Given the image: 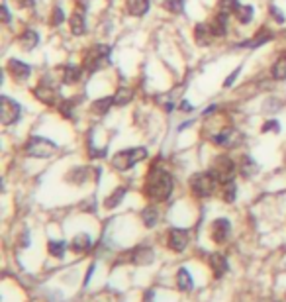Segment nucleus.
Masks as SVG:
<instances>
[{"label": "nucleus", "mask_w": 286, "mask_h": 302, "mask_svg": "<svg viewBox=\"0 0 286 302\" xmlns=\"http://www.w3.org/2000/svg\"><path fill=\"white\" fill-rule=\"evenodd\" d=\"M63 20H65V12H63L61 6H55L53 8V16H51V26H61Z\"/></svg>", "instance_id": "nucleus-37"}, {"label": "nucleus", "mask_w": 286, "mask_h": 302, "mask_svg": "<svg viewBox=\"0 0 286 302\" xmlns=\"http://www.w3.org/2000/svg\"><path fill=\"white\" fill-rule=\"evenodd\" d=\"M83 73H85V67H78V65H65V67H63L61 80H63V85H77L78 80L83 78Z\"/></svg>", "instance_id": "nucleus-15"}, {"label": "nucleus", "mask_w": 286, "mask_h": 302, "mask_svg": "<svg viewBox=\"0 0 286 302\" xmlns=\"http://www.w3.org/2000/svg\"><path fill=\"white\" fill-rule=\"evenodd\" d=\"M47 251L53 255V257H63L67 251V244L65 241H55V239H51L49 244H47Z\"/></svg>", "instance_id": "nucleus-34"}, {"label": "nucleus", "mask_w": 286, "mask_h": 302, "mask_svg": "<svg viewBox=\"0 0 286 302\" xmlns=\"http://www.w3.org/2000/svg\"><path fill=\"white\" fill-rule=\"evenodd\" d=\"M228 18H230V16L218 14V16L212 20L210 28H212V34H214V37H223V35L228 34Z\"/></svg>", "instance_id": "nucleus-20"}, {"label": "nucleus", "mask_w": 286, "mask_h": 302, "mask_svg": "<svg viewBox=\"0 0 286 302\" xmlns=\"http://www.w3.org/2000/svg\"><path fill=\"white\" fill-rule=\"evenodd\" d=\"M271 75H273V78H276V80H284L286 78V55L276 59V63L273 65V69H271Z\"/></svg>", "instance_id": "nucleus-31"}, {"label": "nucleus", "mask_w": 286, "mask_h": 302, "mask_svg": "<svg viewBox=\"0 0 286 302\" xmlns=\"http://www.w3.org/2000/svg\"><path fill=\"white\" fill-rule=\"evenodd\" d=\"M241 137H243L241 132H237V130H233V128H226V130H221L220 134L214 137V144L231 149V147H237L241 144L243 142Z\"/></svg>", "instance_id": "nucleus-10"}, {"label": "nucleus", "mask_w": 286, "mask_h": 302, "mask_svg": "<svg viewBox=\"0 0 286 302\" xmlns=\"http://www.w3.org/2000/svg\"><path fill=\"white\" fill-rule=\"evenodd\" d=\"M26 155L30 157H37V159H47V157H53L57 153V144L47 139L44 135H32L26 144Z\"/></svg>", "instance_id": "nucleus-3"}, {"label": "nucleus", "mask_w": 286, "mask_h": 302, "mask_svg": "<svg viewBox=\"0 0 286 302\" xmlns=\"http://www.w3.org/2000/svg\"><path fill=\"white\" fill-rule=\"evenodd\" d=\"M132 98H133V90L132 89H126V87L118 89V92L114 94L116 106H126L128 102H132Z\"/></svg>", "instance_id": "nucleus-32"}, {"label": "nucleus", "mask_w": 286, "mask_h": 302, "mask_svg": "<svg viewBox=\"0 0 286 302\" xmlns=\"http://www.w3.org/2000/svg\"><path fill=\"white\" fill-rule=\"evenodd\" d=\"M221 194H223V200L228 202V204L235 202V198H237V185H235V180L226 183V185H223V190H221Z\"/></svg>", "instance_id": "nucleus-33"}, {"label": "nucleus", "mask_w": 286, "mask_h": 302, "mask_svg": "<svg viewBox=\"0 0 286 302\" xmlns=\"http://www.w3.org/2000/svg\"><path fill=\"white\" fill-rule=\"evenodd\" d=\"M180 110H182V112H192V110H194V106H192L188 100H182L180 102Z\"/></svg>", "instance_id": "nucleus-42"}, {"label": "nucleus", "mask_w": 286, "mask_h": 302, "mask_svg": "<svg viewBox=\"0 0 286 302\" xmlns=\"http://www.w3.org/2000/svg\"><path fill=\"white\" fill-rule=\"evenodd\" d=\"M33 94H35V98L39 102H44V104H55L57 100V90L53 87H49V85H37L35 90H33Z\"/></svg>", "instance_id": "nucleus-14"}, {"label": "nucleus", "mask_w": 286, "mask_h": 302, "mask_svg": "<svg viewBox=\"0 0 286 302\" xmlns=\"http://www.w3.org/2000/svg\"><path fill=\"white\" fill-rule=\"evenodd\" d=\"M176 287L180 292H190L194 283H192V277H190V271L185 267H180L176 271Z\"/></svg>", "instance_id": "nucleus-17"}, {"label": "nucleus", "mask_w": 286, "mask_h": 302, "mask_svg": "<svg viewBox=\"0 0 286 302\" xmlns=\"http://www.w3.org/2000/svg\"><path fill=\"white\" fill-rule=\"evenodd\" d=\"M218 183L220 180L216 179V175L212 171H202V173H196L190 177V190L198 198H210L218 189Z\"/></svg>", "instance_id": "nucleus-2"}, {"label": "nucleus", "mask_w": 286, "mask_h": 302, "mask_svg": "<svg viewBox=\"0 0 286 302\" xmlns=\"http://www.w3.org/2000/svg\"><path fill=\"white\" fill-rule=\"evenodd\" d=\"M0 12H2V22H4V24L10 22V12H8V8H6V4L0 8Z\"/></svg>", "instance_id": "nucleus-41"}, {"label": "nucleus", "mask_w": 286, "mask_h": 302, "mask_svg": "<svg viewBox=\"0 0 286 302\" xmlns=\"http://www.w3.org/2000/svg\"><path fill=\"white\" fill-rule=\"evenodd\" d=\"M126 192H128V189L126 187H118V189L112 192L110 196L104 200V206L108 208V210H112V208H116V206H120V202L124 200V196H126Z\"/></svg>", "instance_id": "nucleus-26"}, {"label": "nucleus", "mask_w": 286, "mask_h": 302, "mask_svg": "<svg viewBox=\"0 0 286 302\" xmlns=\"http://www.w3.org/2000/svg\"><path fill=\"white\" fill-rule=\"evenodd\" d=\"M271 16H273V20H275L276 24H284L286 22V16H284V12L280 10L278 6H271Z\"/></svg>", "instance_id": "nucleus-39"}, {"label": "nucleus", "mask_w": 286, "mask_h": 302, "mask_svg": "<svg viewBox=\"0 0 286 302\" xmlns=\"http://www.w3.org/2000/svg\"><path fill=\"white\" fill-rule=\"evenodd\" d=\"M273 39V34L267 30V28H263L259 34L255 35L253 39H249V42H243L241 47H261L263 44H267V42H271Z\"/></svg>", "instance_id": "nucleus-24"}, {"label": "nucleus", "mask_w": 286, "mask_h": 302, "mask_svg": "<svg viewBox=\"0 0 286 302\" xmlns=\"http://www.w3.org/2000/svg\"><path fill=\"white\" fill-rule=\"evenodd\" d=\"M239 73H241V67H237V69H235V71H233V73H230V77L226 78V83H223V87H231V85H233V80H235V78L239 77Z\"/></svg>", "instance_id": "nucleus-40"}, {"label": "nucleus", "mask_w": 286, "mask_h": 302, "mask_svg": "<svg viewBox=\"0 0 286 302\" xmlns=\"http://www.w3.org/2000/svg\"><path fill=\"white\" fill-rule=\"evenodd\" d=\"M20 116H22L20 102H16L10 96L2 94V98H0V120H2V124L4 126H12V124H16L20 120Z\"/></svg>", "instance_id": "nucleus-7"}, {"label": "nucleus", "mask_w": 286, "mask_h": 302, "mask_svg": "<svg viewBox=\"0 0 286 302\" xmlns=\"http://www.w3.org/2000/svg\"><path fill=\"white\" fill-rule=\"evenodd\" d=\"M88 179V169L87 167H73L67 175L69 183H75V185H83Z\"/></svg>", "instance_id": "nucleus-27"}, {"label": "nucleus", "mask_w": 286, "mask_h": 302, "mask_svg": "<svg viewBox=\"0 0 286 302\" xmlns=\"http://www.w3.org/2000/svg\"><path fill=\"white\" fill-rule=\"evenodd\" d=\"M237 169H239V173H241L245 179H249V177H253V175H257V173H259V165H257V163H255V161L249 155H243L241 157V161H239Z\"/></svg>", "instance_id": "nucleus-19"}, {"label": "nucleus", "mask_w": 286, "mask_h": 302, "mask_svg": "<svg viewBox=\"0 0 286 302\" xmlns=\"http://www.w3.org/2000/svg\"><path fill=\"white\" fill-rule=\"evenodd\" d=\"M151 300H153V292L149 291L147 294H145V302H151Z\"/></svg>", "instance_id": "nucleus-44"}, {"label": "nucleus", "mask_w": 286, "mask_h": 302, "mask_svg": "<svg viewBox=\"0 0 286 302\" xmlns=\"http://www.w3.org/2000/svg\"><path fill=\"white\" fill-rule=\"evenodd\" d=\"M147 157V149L145 147H132V149H121L116 155L112 157V165L118 171H128L133 165H137Z\"/></svg>", "instance_id": "nucleus-4"}, {"label": "nucleus", "mask_w": 286, "mask_h": 302, "mask_svg": "<svg viewBox=\"0 0 286 302\" xmlns=\"http://www.w3.org/2000/svg\"><path fill=\"white\" fill-rule=\"evenodd\" d=\"M71 32L75 35L87 34V18H85V10L83 8H77V12L71 18Z\"/></svg>", "instance_id": "nucleus-16"}, {"label": "nucleus", "mask_w": 286, "mask_h": 302, "mask_svg": "<svg viewBox=\"0 0 286 302\" xmlns=\"http://www.w3.org/2000/svg\"><path fill=\"white\" fill-rule=\"evenodd\" d=\"M114 104H116L114 96H104V98H98V100L92 102V112L106 114L112 108V106H114Z\"/></svg>", "instance_id": "nucleus-29"}, {"label": "nucleus", "mask_w": 286, "mask_h": 302, "mask_svg": "<svg viewBox=\"0 0 286 302\" xmlns=\"http://www.w3.org/2000/svg\"><path fill=\"white\" fill-rule=\"evenodd\" d=\"M212 37H214V34H212L210 24H196V28H194V39H196V44L210 45Z\"/></svg>", "instance_id": "nucleus-18"}, {"label": "nucleus", "mask_w": 286, "mask_h": 302, "mask_svg": "<svg viewBox=\"0 0 286 302\" xmlns=\"http://www.w3.org/2000/svg\"><path fill=\"white\" fill-rule=\"evenodd\" d=\"M210 263V269H212V273H214V277L216 279H220V277H223L226 273H228V269H230V265H228V259L223 257L221 253H212L208 259Z\"/></svg>", "instance_id": "nucleus-13"}, {"label": "nucleus", "mask_w": 286, "mask_h": 302, "mask_svg": "<svg viewBox=\"0 0 286 302\" xmlns=\"http://www.w3.org/2000/svg\"><path fill=\"white\" fill-rule=\"evenodd\" d=\"M239 0H220L218 2V14H223V16H231L235 14L237 8H239Z\"/></svg>", "instance_id": "nucleus-30"}, {"label": "nucleus", "mask_w": 286, "mask_h": 302, "mask_svg": "<svg viewBox=\"0 0 286 302\" xmlns=\"http://www.w3.org/2000/svg\"><path fill=\"white\" fill-rule=\"evenodd\" d=\"M188 241H190L188 230H182V228H171V230H169V239H167L169 249H173V251H176V253H180V251L187 249Z\"/></svg>", "instance_id": "nucleus-9"}, {"label": "nucleus", "mask_w": 286, "mask_h": 302, "mask_svg": "<svg viewBox=\"0 0 286 302\" xmlns=\"http://www.w3.org/2000/svg\"><path fill=\"white\" fill-rule=\"evenodd\" d=\"M261 132H263V134H267V132H275V134H278V132H280V124H278V120H267V122L263 124V128H261Z\"/></svg>", "instance_id": "nucleus-38"}, {"label": "nucleus", "mask_w": 286, "mask_h": 302, "mask_svg": "<svg viewBox=\"0 0 286 302\" xmlns=\"http://www.w3.org/2000/svg\"><path fill=\"white\" fill-rule=\"evenodd\" d=\"M210 171L216 175V179L220 180L221 185H226V183H230V180L235 179V173H237L239 169H237V165H235L228 155H220L214 159Z\"/></svg>", "instance_id": "nucleus-5"}, {"label": "nucleus", "mask_w": 286, "mask_h": 302, "mask_svg": "<svg viewBox=\"0 0 286 302\" xmlns=\"http://www.w3.org/2000/svg\"><path fill=\"white\" fill-rule=\"evenodd\" d=\"M90 246H92V241H90V237H88L87 234L75 235V239L71 241V249H73L75 253H85V251L90 249Z\"/></svg>", "instance_id": "nucleus-23"}, {"label": "nucleus", "mask_w": 286, "mask_h": 302, "mask_svg": "<svg viewBox=\"0 0 286 302\" xmlns=\"http://www.w3.org/2000/svg\"><path fill=\"white\" fill-rule=\"evenodd\" d=\"M37 42H39V35H37V32L32 30V28H28V30L20 35V45H22V49H26V51H32L33 47L37 45Z\"/></svg>", "instance_id": "nucleus-21"}, {"label": "nucleus", "mask_w": 286, "mask_h": 302, "mask_svg": "<svg viewBox=\"0 0 286 302\" xmlns=\"http://www.w3.org/2000/svg\"><path fill=\"white\" fill-rule=\"evenodd\" d=\"M141 220L145 228H155L157 222H159V210L155 206H147L141 210Z\"/></svg>", "instance_id": "nucleus-25"}, {"label": "nucleus", "mask_w": 286, "mask_h": 302, "mask_svg": "<svg viewBox=\"0 0 286 302\" xmlns=\"http://www.w3.org/2000/svg\"><path fill=\"white\" fill-rule=\"evenodd\" d=\"M8 71L12 73V77L16 80H26V78L32 75V67L24 61H18V59H10L8 61Z\"/></svg>", "instance_id": "nucleus-12"}, {"label": "nucleus", "mask_w": 286, "mask_h": 302, "mask_svg": "<svg viewBox=\"0 0 286 302\" xmlns=\"http://www.w3.org/2000/svg\"><path fill=\"white\" fill-rule=\"evenodd\" d=\"M110 55L112 49L108 45H94L90 49V53L85 59V71L87 73H92V71H98L100 67H104L106 63H110Z\"/></svg>", "instance_id": "nucleus-6"}, {"label": "nucleus", "mask_w": 286, "mask_h": 302, "mask_svg": "<svg viewBox=\"0 0 286 302\" xmlns=\"http://www.w3.org/2000/svg\"><path fill=\"white\" fill-rule=\"evenodd\" d=\"M173 189H175V180L171 177V173L153 165L145 180V189H143L145 196L153 202H165L171 196Z\"/></svg>", "instance_id": "nucleus-1"}, {"label": "nucleus", "mask_w": 286, "mask_h": 302, "mask_svg": "<svg viewBox=\"0 0 286 302\" xmlns=\"http://www.w3.org/2000/svg\"><path fill=\"white\" fill-rule=\"evenodd\" d=\"M126 6L132 16H145L149 12V0H128Z\"/></svg>", "instance_id": "nucleus-22"}, {"label": "nucleus", "mask_w": 286, "mask_h": 302, "mask_svg": "<svg viewBox=\"0 0 286 302\" xmlns=\"http://www.w3.org/2000/svg\"><path fill=\"white\" fill-rule=\"evenodd\" d=\"M230 232H231L230 220H226V218H218V220H214V222H212L210 234H212V239H214L216 244H223V241L230 237Z\"/></svg>", "instance_id": "nucleus-11"}, {"label": "nucleus", "mask_w": 286, "mask_h": 302, "mask_svg": "<svg viewBox=\"0 0 286 302\" xmlns=\"http://www.w3.org/2000/svg\"><path fill=\"white\" fill-rule=\"evenodd\" d=\"M73 110H75V102L73 100H61L59 102V112L63 118H73Z\"/></svg>", "instance_id": "nucleus-36"}, {"label": "nucleus", "mask_w": 286, "mask_h": 302, "mask_svg": "<svg viewBox=\"0 0 286 302\" xmlns=\"http://www.w3.org/2000/svg\"><path fill=\"white\" fill-rule=\"evenodd\" d=\"M20 6H24V8H33L35 6V0H20Z\"/></svg>", "instance_id": "nucleus-43"}, {"label": "nucleus", "mask_w": 286, "mask_h": 302, "mask_svg": "<svg viewBox=\"0 0 286 302\" xmlns=\"http://www.w3.org/2000/svg\"><path fill=\"white\" fill-rule=\"evenodd\" d=\"M163 8L171 14H182L185 12V0H165Z\"/></svg>", "instance_id": "nucleus-35"}, {"label": "nucleus", "mask_w": 286, "mask_h": 302, "mask_svg": "<svg viewBox=\"0 0 286 302\" xmlns=\"http://www.w3.org/2000/svg\"><path fill=\"white\" fill-rule=\"evenodd\" d=\"M153 259H155L153 249L147 246L133 247L132 251H128V253L121 255V261H130L133 265H151Z\"/></svg>", "instance_id": "nucleus-8"}, {"label": "nucleus", "mask_w": 286, "mask_h": 302, "mask_svg": "<svg viewBox=\"0 0 286 302\" xmlns=\"http://www.w3.org/2000/svg\"><path fill=\"white\" fill-rule=\"evenodd\" d=\"M253 16H255V8L249 6V4H241L237 8V12H235V20L239 24H249L253 20Z\"/></svg>", "instance_id": "nucleus-28"}]
</instances>
